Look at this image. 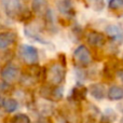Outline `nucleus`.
I'll use <instances>...</instances> for the list:
<instances>
[{
	"instance_id": "obj_12",
	"label": "nucleus",
	"mask_w": 123,
	"mask_h": 123,
	"mask_svg": "<svg viewBox=\"0 0 123 123\" xmlns=\"http://www.w3.org/2000/svg\"><path fill=\"white\" fill-rule=\"evenodd\" d=\"M108 98L111 100H120L123 98V89L118 85H112L108 90Z\"/></svg>"
},
{
	"instance_id": "obj_13",
	"label": "nucleus",
	"mask_w": 123,
	"mask_h": 123,
	"mask_svg": "<svg viewBox=\"0 0 123 123\" xmlns=\"http://www.w3.org/2000/svg\"><path fill=\"white\" fill-rule=\"evenodd\" d=\"M86 92H87L86 87L82 86V85H78V86H76L74 89V91H72V96H74V98L77 100H82L85 98Z\"/></svg>"
},
{
	"instance_id": "obj_14",
	"label": "nucleus",
	"mask_w": 123,
	"mask_h": 123,
	"mask_svg": "<svg viewBox=\"0 0 123 123\" xmlns=\"http://www.w3.org/2000/svg\"><path fill=\"white\" fill-rule=\"evenodd\" d=\"M3 107L8 112H14L18 108V103L14 98H6L3 102Z\"/></svg>"
},
{
	"instance_id": "obj_15",
	"label": "nucleus",
	"mask_w": 123,
	"mask_h": 123,
	"mask_svg": "<svg viewBox=\"0 0 123 123\" xmlns=\"http://www.w3.org/2000/svg\"><path fill=\"white\" fill-rule=\"evenodd\" d=\"M108 6L112 10L123 8V0H108Z\"/></svg>"
},
{
	"instance_id": "obj_18",
	"label": "nucleus",
	"mask_w": 123,
	"mask_h": 123,
	"mask_svg": "<svg viewBox=\"0 0 123 123\" xmlns=\"http://www.w3.org/2000/svg\"><path fill=\"white\" fill-rule=\"evenodd\" d=\"M65 54H60V55H58V62H61V64L62 65L64 66V67H65L66 66V61H65Z\"/></svg>"
},
{
	"instance_id": "obj_16",
	"label": "nucleus",
	"mask_w": 123,
	"mask_h": 123,
	"mask_svg": "<svg viewBox=\"0 0 123 123\" xmlns=\"http://www.w3.org/2000/svg\"><path fill=\"white\" fill-rule=\"evenodd\" d=\"M52 95L54 96L55 99H61V98L63 97V95H64V87L62 86V85L56 86L55 89L52 91Z\"/></svg>"
},
{
	"instance_id": "obj_17",
	"label": "nucleus",
	"mask_w": 123,
	"mask_h": 123,
	"mask_svg": "<svg viewBox=\"0 0 123 123\" xmlns=\"http://www.w3.org/2000/svg\"><path fill=\"white\" fill-rule=\"evenodd\" d=\"M14 123H30L29 118L25 115H17L14 118Z\"/></svg>"
},
{
	"instance_id": "obj_1",
	"label": "nucleus",
	"mask_w": 123,
	"mask_h": 123,
	"mask_svg": "<svg viewBox=\"0 0 123 123\" xmlns=\"http://www.w3.org/2000/svg\"><path fill=\"white\" fill-rule=\"evenodd\" d=\"M65 67L60 62L53 63L51 66H49V68H47V80L52 85H57L58 86L65 79Z\"/></svg>"
},
{
	"instance_id": "obj_6",
	"label": "nucleus",
	"mask_w": 123,
	"mask_h": 123,
	"mask_svg": "<svg viewBox=\"0 0 123 123\" xmlns=\"http://www.w3.org/2000/svg\"><path fill=\"white\" fill-rule=\"evenodd\" d=\"M86 41L90 45L95 48H102L106 44V37L102 32L98 31H90L86 34Z\"/></svg>"
},
{
	"instance_id": "obj_3",
	"label": "nucleus",
	"mask_w": 123,
	"mask_h": 123,
	"mask_svg": "<svg viewBox=\"0 0 123 123\" xmlns=\"http://www.w3.org/2000/svg\"><path fill=\"white\" fill-rule=\"evenodd\" d=\"M4 12L10 18H21L24 13V6L21 0H2Z\"/></svg>"
},
{
	"instance_id": "obj_11",
	"label": "nucleus",
	"mask_w": 123,
	"mask_h": 123,
	"mask_svg": "<svg viewBox=\"0 0 123 123\" xmlns=\"http://www.w3.org/2000/svg\"><path fill=\"white\" fill-rule=\"evenodd\" d=\"M57 9L63 14L69 15V16L74 15V10L72 8L71 3H70V0H60L57 2Z\"/></svg>"
},
{
	"instance_id": "obj_10",
	"label": "nucleus",
	"mask_w": 123,
	"mask_h": 123,
	"mask_svg": "<svg viewBox=\"0 0 123 123\" xmlns=\"http://www.w3.org/2000/svg\"><path fill=\"white\" fill-rule=\"evenodd\" d=\"M106 32L113 40L119 41L123 39V30L117 25H108L106 27Z\"/></svg>"
},
{
	"instance_id": "obj_2",
	"label": "nucleus",
	"mask_w": 123,
	"mask_h": 123,
	"mask_svg": "<svg viewBox=\"0 0 123 123\" xmlns=\"http://www.w3.org/2000/svg\"><path fill=\"white\" fill-rule=\"evenodd\" d=\"M18 55L19 58L27 65H36L39 60L38 50L35 47L29 44H21L18 47Z\"/></svg>"
},
{
	"instance_id": "obj_7",
	"label": "nucleus",
	"mask_w": 123,
	"mask_h": 123,
	"mask_svg": "<svg viewBox=\"0 0 123 123\" xmlns=\"http://www.w3.org/2000/svg\"><path fill=\"white\" fill-rule=\"evenodd\" d=\"M16 40V34L13 31H4L0 34V50L10 48Z\"/></svg>"
},
{
	"instance_id": "obj_4",
	"label": "nucleus",
	"mask_w": 123,
	"mask_h": 123,
	"mask_svg": "<svg viewBox=\"0 0 123 123\" xmlns=\"http://www.w3.org/2000/svg\"><path fill=\"white\" fill-rule=\"evenodd\" d=\"M74 62L78 67H86L92 63V55L85 45L81 44L74 51Z\"/></svg>"
},
{
	"instance_id": "obj_21",
	"label": "nucleus",
	"mask_w": 123,
	"mask_h": 123,
	"mask_svg": "<svg viewBox=\"0 0 123 123\" xmlns=\"http://www.w3.org/2000/svg\"><path fill=\"white\" fill-rule=\"evenodd\" d=\"M121 123H123V118H122V119H121Z\"/></svg>"
},
{
	"instance_id": "obj_5",
	"label": "nucleus",
	"mask_w": 123,
	"mask_h": 123,
	"mask_svg": "<svg viewBox=\"0 0 123 123\" xmlns=\"http://www.w3.org/2000/svg\"><path fill=\"white\" fill-rule=\"evenodd\" d=\"M1 78L4 83H13L19 78V69L15 65L8 64L1 70Z\"/></svg>"
},
{
	"instance_id": "obj_9",
	"label": "nucleus",
	"mask_w": 123,
	"mask_h": 123,
	"mask_svg": "<svg viewBox=\"0 0 123 123\" xmlns=\"http://www.w3.org/2000/svg\"><path fill=\"white\" fill-rule=\"evenodd\" d=\"M90 93L96 99H103L106 96V90L104 85L100 83H94L90 86Z\"/></svg>"
},
{
	"instance_id": "obj_19",
	"label": "nucleus",
	"mask_w": 123,
	"mask_h": 123,
	"mask_svg": "<svg viewBox=\"0 0 123 123\" xmlns=\"http://www.w3.org/2000/svg\"><path fill=\"white\" fill-rule=\"evenodd\" d=\"M117 76L119 77V79L122 81V83H123V69L118 70V71H117Z\"/></svg>"
},
{
	"instance_id": "obj_20",
	"label": "nucleus",
	"mask_w": 123,
	"mask_h": 123,
	"mask_svg": "<svg viewBox=\"0 0 123 123\" xmlns=\"http://www.w3.org/2000/svg\"><path fill=\"white\" fill-rule=\"evenodd\" d=\"M3 102H4V100H3V99H2L1 95H0V106H3Z\"/></svg>"
},
{
	"instance_id": "obj_8",
	"label": "nucleus",
	"mask_w": 123,
	"mask_h": 123,
	"mask_svg": "<svg viewBox=\"0 0 123 123\" xmlns=\"http://www.w3.org/2000/svg\"><path fill=\"white\" fill-rule=\"evenodd\" d=\"M31 6H32V11L36 14L42 15V16H45L48 11L50 10L49 6H48L47 0H32Z\"/></svg>"
}]
</instances>
